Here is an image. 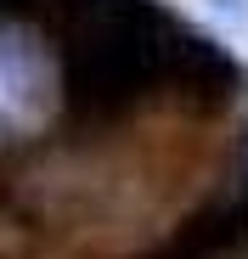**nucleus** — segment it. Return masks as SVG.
Here are the masks:
<instances>
[{"label": "nucleus", "mask_w": 248, "mask_h": 259, "mask_svg": "<svg viewBox=\"0 0 248 259\" xmlns=\"http://www.w3.org/2000/svg\"><path fill=\"white\" fill-rule=\"evenodd\" d=\"M62 113V68L34 17H0V147L39 136Z\"/></svg>", "instance_id": "1"}]
</instances>
